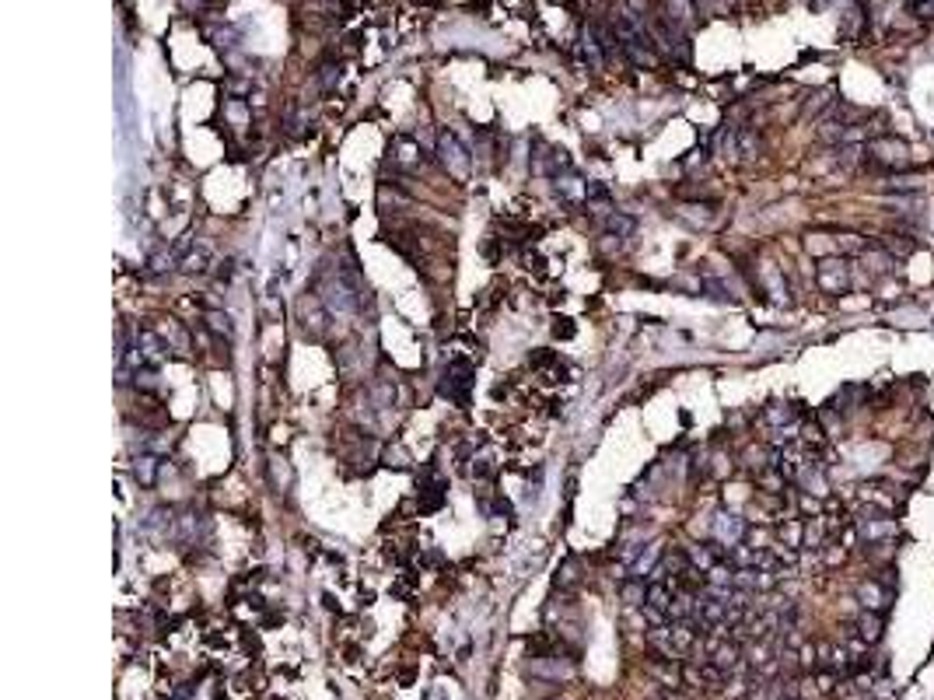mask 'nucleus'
<instances>
[{
	"label": "nucleus",
	"instance_id": "obj_1",
	"mask_svg": "<svg viewBox=\"0 0 934 700\" xmlns=\"http://www.w3.org/2000/svg\"><path fill=\"white\" fill-rule=\"evenodd\" d=\"M864 154H868V161H871L875 168H885V172L903 168V165L910 161V147H907L903 140H896V137H878V140L864 144Z\"/></svg>",
	"mask_w": 934,
	"mask_h": 700
},
{
	"label": "nucleus",
	"instance_id": "obj_2",
	"mask_svg": "<svg viewBox=\"0 0 934 700\" xmlns=\"http://www.w3.org/2000/svg\"><path fill=\"white\" fill-rule=\"evenodd\" d=\"M469 389H472V364L469 361H452L441 382V396H448L459 406H469Z\"/></svg>",
	"mask_w": 934,
	"mask_h": 700
},
{
	"label": "nucleus",
	"instance_id": "obj_3",
	"mask_svg": "<svg viewBox=\"0 0 934 700\" xmlns=\"http://www.w3.org/2000/svg\"><path fill=\"white\" fill-rule=\"evenodd\" d=\"M711 536H714V543L721 546V550H735V546H742V539H746V522L739 518V515H714V522H711Z\"/></svg>",
	"mask_w": 934,
	"mask_h": 700
},
{
	"label": "nucleus",
	"instance_id": "obj_4",
	"mask_svg": "<svg viewBox=\"0 0 934 700\" xmlns=\"http://www.w3.org/2000/svg\"><path fill=\"white\" fill-rule=\"evenodd\" d=\"M816 281L826 295H840L850 284V270H847V259L840 256H830V259H819V270H816Z\"/></svg>",
	"mask_w": 934,
	"mask_h": 700
},
{
	"label": "nucleus",
	"instance_id": "obj_5",
	"mask_svg": "<svg viewBox=\"0 0 934 700\" xmlns=\"http://www.w3.org/2000/svg\"><path fill=\"white\" fill-rule=\"evenodd\" d=\"M438 154H441V161H445V168L455 176V179H462L469 172V154H466V147L459 144V137L455 133H441L438 137Z\"/></svg>",
	"mask_w": 934,
	"mask_h": 700
},
{
	"label": "nucleus",
	"instance_id": "obj_6",
	"mask_svg": "<svg viewBox=\"0 0 934 700\" xmlns=\"http://www.w3.org/2000/svg\"><path fill=\"white\" fill-rule=\"evenodd\" d=\"M675 592H679V585H675V582H651V585H648V599H644V606H648V609H658V613H665V616H668Z\"/></svg>",
	"mask_w": 934,
	"mask_h": 700
},
{
	"label": "nucleus",
	"instance_id": "obj_7",
	"mask_svg": "<svg viewBox=\"0 0 934 700\" xmlns=\"http://www.w3.org/2000/svg\"><path fill=\"white\" fill-rule=\"evenodd\" d=\"M861 263H864L868 277H875V281H882V277H889V274H892V256H889L885 249H878V252L864 249V252H861Z\"/></svg>",
	"mask_w": 934,
	"mask_h": 700
},
{
	"label": "nucleus",
	"instance_id": "obj_8",
	"mask_svg": "<svg viewBox=\"0 0 934 700\" xmlns=\"http://www.w3.org/2000/svg\"><path fill=\"white\" fill-rule=\"evenodd\" d=\"M634 228H637V221H634L630 214H620V210H613V214L606 217V235H609V238H616V242H620V238H630V235H634Z\"/></svg>",
	"mask_w": 934,
	"mask_h": 700
},
{
	"label": "nucleus",
	"instance_id": "obj_9",
	"mask_svg": "<svg viewBox=\"0 0 934 700\" xmlns=\"http://www.w3.org/2000/svg\"><path fill=\"white\" fill-rule=\"evenodd\" d=\"M857 599H861V606H864V609H882V606L889 602V592H885L878 582H861V589H857Z\"/></svg>",
	"mask_w": 934,
	"mask_h": 700
},
{
	"label": "nucleus",
	"instance_id": "obj_10",
	"mask_svg": "<svg viewBox=\"0 0 934 700\" xmlns=\"http://www.w3.org/2000/svg\"><path fill=\"white\" fill-rule=\"evenodd\" d=\"M133 477L140 487H154V477H158V459L154 455H137L133 459Z\"/></svg>",
	"mask_w": 934,
	"mask_h": 700
},
{
	"label": "nucleus",
	"instance_id": "obj_11",
	"mask_svg": "<svg viewBox=\"0 0 934 700\" xmlns=\"http://www.w3.org/2000/svg\"><path fill=\"white\" fill-rule=\"evenodd\" d=\"M441 501H445V484H441V480H427V484H420V508H424V511H438Z\"/></svg>",
	"mask_w": 934,
	"mask_h": 700
},
{
	"label": "nucleus",
	"instance_id": "obj_12",
	"mask_svg": "<svg viewBox=\"0 0 934 700\" xmlns=\"http://www.w3.org/2000/svg\"><path fill=\"white\" fill-rule=\"evenodd\" d=\"M392 158H395V161H403V165H420V161H424L420 147H417L410 137H399V140H395V147H392Z\"/></svg>",
	"mask_w": 934,
	"mask_h": 700
},
{
	"label": "nucleus",
	"instance_id": "obj_13",
	"mask_svg": "<svg viewBox=\"0 0 934 700\" xmlns=\"http://www.w3.org/2000/svg\"><path fill=\"white\" fill-rule=\"evenodd\" d=\"M651 673L665 683V687H679L682 683V673L675 665V658H661V662H651Z\"/></svg>",
	"mask_w": 934,
	"mask_h": 700
},
{
	"label": "nucleus",
	"instance_id": "obj_14",
	"mask_svg": "<svg viewBox=\"0 0 934 700\" xmlns=\"http://www.w3.org/2000/svg\"><path fill=\"white\" fill-rule=\"evenodd\" d=\"M857 630H861V641H868V644H875L882 637V620L875 616V609H864V616L857 620Z\"/></svg>",
	"mask_w": 934,
	"mask_h": 700
},
{
	"label": "nucleus",
	"instance_id": "obj_15",
	"mask_svg": "<svg viewBox=\"0 0 934 700\" xmlns=\"http://www.w3.org/2000/svg\"><path fill=\"white\" fill-rule=\"evenodd\" d=\"M207 322H210V329H214V333H224L228 340L235 336V322H231V315H228V312H217V308H210V312H207Z\"/></svg>",
	"mask_w": 934,
	"mask_h": 700
},
{
	"label": "nucleus",
	"instance_id": "obj_16",
	"mask_svg": "<svg viewBox=\"0 0 934 700\" xmlns=\"http://www.w3.org/2000/svg\"><path fill=\"white\" fill-rule=\"evenodd\" d=\"M623 602H630V606H637V602H644L648 599V589H644V578H634V582H627L623 589Z\"/></svg>",
	"mask_w": 934,
	"mask_h": 700
},
{
	"label": "nucleus",
	"instance_id": "obj_17",
	"mask_svg": "<svg viewBox=\"0 0 934 700\" xmlns=\"http://www.w3.org/2000/svg\"><path fill=\"white\" fill-rule=\"evenodd\" d=\"M794 417V406H787V403H773L770 410H766V420L770 424H784V420H791Z\"/></svg>",
	"mask_w": 934,
	"mask_h": 700
},
{
	"label": "nucleus",
	"instance_id": "obj_18",
	"mask_svg": "<svg viewBox=\"0 0 934 700\" xmlns=\"http://www.w3.org/2000/svg\"><path fill=\"white\" fill-rule=\"evenodd\" d=\"M392 403H395V389L388 382L374 386V406H392Z\"/></svg>",
	"mask_w": 934,
	"mask_h": 700
},
{
	"label": "nucleus",
	"instance_id": "obj_19",
	"mask_svg": "<svg viewBox=\"0 0 934 700\" xmlns=\"http://www.w3.org/2000/svg\"><path fill=\"white\" fill-rule=\"evenodd\" d=\"M336 81H340V67H333V63H329V67H322V70H319V85H322L326 92H333V85H336Z\"/></svg>",
	"mask_w": 934,
	"mask_h": 700
},
{
	"label": "nucleus",
	"instance_id": "obj_20",
	"mask_svg": "<svg viewBox=\"0 0 934 700\" xmlns=\"http://www.w3.org/2000/svg\"><path fill=\"white\" fill-rule=\"evenodd\" d=\"M584 200H609V190L602 183H584Z\"/></svg>",
	"mask_w": 934,
	"mask_h": 700
},
{
	"label": "nucleus",
	"instance_id": "obj_21",
	"mask_svg": "<svg viewBox=\"0 0 934 700\" xmlns=\"http://www.w3.org/2000/svg\"><path fill=\"white\" fill-rule=\"evenodd\" d=\"M207 263H210V256L199 249V252H189L186 256V270H207Z\"/></svg>",
	"mask_w": 934,
	"mask_h": 700
},
{
	"label": "nucleus",
	"instance_id": "obj_22",
	"mask_svg": "<svg viewBox=\"0 0 934 700\" xmlns=\"http://www.w3.org/2000/svg\"><path fill=\"white\" fill-rule=\"evenodd\" d=\"M553 333H557L560 340H570V336H574V326H570V319H557V326H553Z\"/></svg>",
	"mask_w": 934,
	"mask_h": 700
},
{
	"label": "nucleus",
	"instance_id": "obj_23",
	"mask_svg": "<svg viewBox=\"0 0 934 700\" xmlns=\"http://www.w3.org/2000/svg\"><path fill=\"white\" fill-rule=\"evenodd\" d=\"M231 266H235V259H224L221 270H217V277H221V281H231Z\"/></svg>",
	"mask_w": 934,
	"mask_h": 700
},
{
	"label": "nucleus",
	"instance_id": "obj_24",
	"mask_svg": "<svg viewBox=\"0 0 934 700\" xmlns=\"http://www.w3.org/2000/svg\"><path fill=\"white\" fill-rule=\"evenodd\" d=\"M689 4H693V11H703V7H707L711 0H689Z\"/></svg>",
	"mask_w": 934,
	"mask_h": 700
},
{
	"label": "nucleus",
	"instance_id": "obj_25",
	"mask_svg": "<svg viewBox=\"0 0 934 700\" xmlns=\"http://www.w3.org/2000/svg\"><path fill=\"white\" fill-rule=\"evenodd\" d=\"M833 0H812V7H830Z\"/></svg>",
	"mask_w": 934,
	"mask_h": 700
}]
</instances>
